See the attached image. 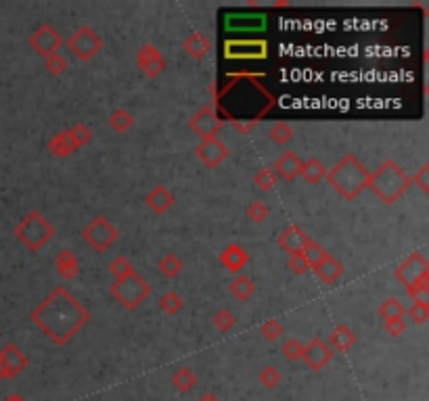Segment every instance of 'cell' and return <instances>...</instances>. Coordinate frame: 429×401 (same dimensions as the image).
<instances>
[{
  "instance_id": "cell-4",
  "label": "cell",
  "mask_w": 429,
  "mask_h": 401,
  "mask_svg": "<svg viewBox=\"0 0 429 401\" xmlns=\"http://www.w3.org/2000/svg\"><path fill=\"white\" fill-rule=\"evenodd\" d=\"M55 234H57L55 226L40 211H30L15 228V236L21 240V245H26L34 253H38L44 245H48L55 238Z\"/></svg>"
},
{
  "instance_id": "cell-13",
  "label": "cell",
  "mask_w": 429,
  "mask_h": 401,
  "mask_svg": "<svg viewBox=\"0 0 429 401\" xmlns=\"http://www.w3.org/2000/svg\"><path fill=\"white\" fill-rule=\"evenodd\" d=\"M229 146L216 136V138H207V140H201L197 146H195V157L199 159V162L213 170V168H218L222 166L227 159H229Z\"/></svg>"
},
{
  "instance_id": "cell-9",
  "label": "cell",
  "mask_w": 429,
  "mask_h": 401,
  "mask_svg": "<svg viewBox=\"0 0 429 401\" xmlns=\"http://www.w3.org/2000/svg\"><path fill=\"white\" fill-rule=\"evenodd\" d=\"M225 126V119L220 117V111L213 107V105H205L201 107L197 113H193V117L189 119V128L201 136V140H207V138H216V134L222 130Z\"/></svg>"
},
{
  "instance_id": "cell-21",
  "label": "cell",
  "mask_w": 429,
  "mask_h": 401,
  "mask_svg": "<svg viewBox=\"0 0 429 401\" xmlns=\"http://www.w3.org/2000/svg\"><path fill=\"white\" fill-rule=\"evenodd\" d=\"M184 52L193 59V61H203L209 50H211V40L203 34V32H191L184 42H182Z\"/></svg>"
},
{
  "instance_id": "cell-6",
  "label": "cell",
  "mask_w": 429,
  "mask_h": 401,
  "mask_svg": "<svg viewBox=\"0 0 429 401\" xmlns=\"http://www.w3.org/2000/svg\"><path fill=\"white\" fill-rule=\"evenodd\" d=\"M82 238L90 249H95L97 253H105L120 238V230L105 215H97L88 222V226H84Z\"/></svg>"
},
{
  "instance_id": "cell-11",
  "label": "cell",
  "mask_w": 429,
  "mask_h": 401,
  "mask_svg": "<svg viewBox=\"0 0 429 401\" xmlns=\"http://www.w3.org/2000/svg\"><path fill=\"white\" fill-rule=\"evenodd\" d=\"M394 276L396 280H400L406 286H412L414 282H419L421 278L429 276V262L425 260L423 253L419 251H412L396 270H394Z\"/></svg>"
},
{
  "instance_id": "cell-30",
  "label": "cell",
  "mask_w": 429,
  "mask_h": 401,
  "mask_svg": "<svg viewBox=\"0 0 429 401\" xmlns=\"http://www.w3.org/2000/svg\"><path fill=\"white\" fill-rule=\"evenodd\" d=\"M377 313H379V317L383 320V322H390V320H398V317H404L406 315V307H404V303L402 301H398V299H385L381 305H379V309H377Z\"/></svg>"
},
{
  "instance_id": "cell-47",
  "label": "cell",
  "mask_w": 429,
  "mask_h": 401,
  "mask_svg": "<svg viewBox=\"0 0 429 401\" xmlns=\"http://www.w3.org/2000/svg\"><path fill=\"white\" fill-rule=\"evenodd\" d=\"M410 180H412V184H417L423 190V195H429V164H423L419 168V172H414L410 176Z\"/></svg>"
},
{
  "instance_id": "cell-27",
  "label": "cell",
  "mask_w": 429,
  "mask_h": 401,
  "mask_svg": "<svg viewBox=\"0 0 429 401\" xmlns=\"http://www.w3.org/2000/svg\"><path fill=\"white\" fill-rule=\"evenodd\" d=\"M229 291H231V295H233L235 299H239V301H249V299L256 295V282H254L249 276H245V274H237L235 280L229 284Z\"/></svg>"
},
{
  "instance_id": "cell-15",
  "label": "cell",
  "mask_w": 429,
  "mask_h": 401,
  "mask_svg": "<svg viewBox=\"0 0 429 401\" xmlns=\"http://www.w3.org/2000/svg\"><path fill=\"white\" fill-rule=\"evenodd\" d=\"M166 59L160 52V48L151 42L142 44L136 50V67L140 69V73L145 77H158L166 71Z\"/></svg>"
},
{
  "instance_id": "cell-42",
  "label": "cell",
  "mask_w": 429,
  "mask_h": 401,
  "mask_svg": "<svg viewBox=\"0 0 429 401\" xmlns=\"http://www.w3.org/2000/svg\"><path fill=\"white\" fill-rule=\"evenodd\" d=\"M260 335L266 341H276L283 335V324L278 322V320H274V317H268L266 322H262V326H260Z\"/></svg>"
},
{
  "instance_id": "cell-50",
  "label": "cell",
  "mask_w": 429,
  "mask_h": 401,
  "mask_svg": "<svg viewBox=\"0 0 429 401\" xmlns=\"http://www.w3.org/2000/svg\"><path fill=\"white\" fill-rule=\"evenodd\" d=\"M294 5L287 3V0H278V3H272V9H292Z\"/></svg>"
},
{
  "instance_id": "cell-22",
  "label": "cell",
  "mask_w": 429,
  "mask_h": 401,
  "mask_svg": "<svg viewBox=\"0 0 429 401\" xmlns=\"http://www.w3.org/2000/svg\"><path fill=\"white\" fill-rule=\"evenodd\" d=\"M356 333L347 326V324H337L333 331H331V335H329V341H327V345L333 349V351H337V353H347L354 345H356Z\"/></svg>"
},
{
  "instance_id": "cell-24",
  "label": "cell",
  "mask_w": 429,
  "mask_h": 401,
  "mask_svg": "<svg viewBox=\"0 0 429 401\" xmlns=\"http://www.w3.org/2000/svg\"><path fill=\"white\" fill-rule=\"evenodd\" d=\"M48 150L55 157H71L78 150V144H76V140H74V136H71L69 130H61L48 140Z\"/></svg>"
},
{
  "instance_id": "cell-19",
  "label": "cell",
  "mask_w": 429,
  "mask_h": 401,
  "mask_svg": "<svg viewBox=\"0 0 429 401\" xmlns=\"http://www.w3.org/2000/svg\"><path fill=\"white\" fill-rule=\"evenodd\" d=\"M174 201H176L174 195H172L170 188L164 186V184L153 186V188L147 193V197H145V205H147L155 215H164V213H168V211L172 209Z\"/></svg>"
},
{
  "instance_id": "cell-40",
  "label": "cell",
  "mask_w": 429,
  "mask_h": 401,
  "mask_svg": "<svg viewBox=\"0 0 429 401\" xmlns=\"http://www.w3.org/2000/svg\"><path fill=\"white\" fill-rule=\"evenodd\" d=\"M406 315L414 324H425L429 320V303L427 301H412V305L406 309Z\"/></svg>"
},
{
  "instance_id": "cell-20",
  "label": "cell",
  "mask_w": 429,
  "mask_h": 401,
  "mask_svg": "<svg viewBox=\"0 0 429 401\" xmlns=\"http://www.w3.org/2000/svg\"><path fill=\"white\" fill-rule=\"evenodd\" d=\"M247 262H249V253H247L245 247L239 245V243H231V245L225 247V251L220 253V264H222V268H227V270L233 272V274H241L243 268L247 266Z\"/></svg>"
},
{
  "instance_id": "cell-44",
  "label": "cell",
  "mask_w": 429,
  "mask_h": 401,
  "mask_svg": "<svg viewBox=\"0 0 429 401\" xmlns=\"http://www.w3.org/2000/svg\"><path fill=\"white\" fill-rule=\"evenodd\" d=\"M302 349H304V345H302V341H300V339H296V337L287 339V341L283 343V347H280L283 355L287 358L289 362L300 360V358H302Z\"/></svg>"
},
{
  "instance_id": "cell-29",
  "label": "cell",
  "mask_w": 429,
  "mask_h": 401,
  "mask_svg": "<svg viewBox=\"0 0 429 401\" xmlns=\"http://www.w3.org/2000/svg\"><path fill=\"white\" fill-rule=\"evenodd\" d=\"M107 126L117 132V134H126L132 126H134V115L128 111V109H115L109 119H107Z\"/></svg>"
},
{
  "instance_id": "cell-18",
  "label": "cell",
  "mask_w": 429,
  "mask_h": 401,
  "mask_svg": "<svg viewBox=\"0 0 429 401\" xmlns=\"http://www.w3.org/2000/svg\"><path fill=\"white\" fill-rule=\"evenodd\" d=\"M302 157L300 155H296L294 150H285L276 162H274V174H276V178H283L285 182H294L298 176H300V172H302Z\"/></svg>"
},
{
  "instance_id": "cell-5",
  "label": "cell",
  "mask_w": 429,
  "mask_h": 401,
  "mask_svg": "<svg viewBox=\"0 0 429 401\" xmlns=\"http://www.w3.org/2000/svg\"><path fill=\"white\" fill-rule=\"evenodd\" d=\"M109 293L111 297L128 311H134L136 307H140L142 303H145L153 288L151 284L142 278L136 270L132 274H128L126 278H120V280H113V284L109 286Z\"/></svg>"
},
{
  "instance_id": "cell-36",
  "label": "cell",
  "mask_w": 429,
  "mask_h": 401,
  "mask_svg": "<svg viewBox=\"0 0 429 401\" xmlns=\"http://www.w3.org/2000/svg\"><path fill=\"white\" fill-rule=\"evenodd\" d=\"M211 324L216 326L222 335H227L235 324H237V317L231 309H218L216 313H213L211 317Z\"/></svg>"
},
{
  "instance_id": "cell-41",
  "label": "cell",
  "mask_w": 429,
  "mask_h": 401,
  "mask_svg": "<svg viewBox=\"0 0 429 401\" xmlns=\"http://www.w3.org/2000/svg\"><path fill=\"white\" fill-rule=\"evenodd\" d=\"M44 67H46V71H48L50 75H61V73L67 71L69 61H67V57H63L61 52H57V55L44 59Z\"/></svg>"
},
{
  "instance_id": "cell-3",
  "label": "cell",
  "mask_w": 429,
  "mask_h": 401,
  "mask_svg": "<svg viewBox=\"0 0 429 401\" xmlns=\"http://www.w3.org/2000/svg\"><path fill=\"white\" fill-rule=\"evenodd\" d=\"M412 186L410 176L394 162V159H385V162L371 172L369 178V186L373 190L375 197H379V201H383L385 205L396 203L408 188Z\"/></svg>"
},
{
  "instance_id": "cell-39",
  "label": "cell",
  "mask_w": 429,
  "mask_h": 401,
  "mask_svg": "<svg viewBox=\"0 0 429 401\" xmlns=\"http://www.w3.org/2000/svg\"><path fill=\"white\" fill-rule=\"evenodd\" d=\"M258 380L264 389H276L283 380V374L274 366H264L258 374Z\"/></svg>"
},
{
  "instance_id": "cell-37",
  "label": "cell",
  "mask_w": 429,
  "mask_h": 401,
  "mask_svg": "<svg viewBox=\"0 0 429 401\" xmlns=\"http://www.w3.org/2000/svg\"><path fill=\"white\" fill-rule=\"evenodd\" d=\"M134 272V266L128 257L124 255H117L115 260L109 262V274L113 276V280H120V278H126L128 274Z\"/></svg>"
},
{
  "instance_id": "cell-23",
  "label": "cell",
  "mask_w": 429,
  "mask_h": 401,
  "mask_svg": "<svg viewBox=\"0 0 429 401\" xmlns=\"http://www.w3.org/2000/svg\"><path fill=\"white\" fill-rule=\"evenodd\" d=\"M55 268L63 280H74L80 274V262L71 249H63L55 255Z\"/></svg>"
},
{
  "instance_id": "cell-1",
  "label": "cell",
  "mask_w": 429,
  "mask_h": 401,
  "mask_svg": "<svg viewBox=\"0 0 429 401\" xmlns=\"http://www.w3.org/2000/svg\"><path fill=\"white\" fill-rule=\"evenodd\" d=\"M32 322L55 345L63 347L90 322V311L63 284H59L34 307Z\"/></svg>"
},
{
  "instance_id": "cell-2",
  "label": "cell",
  "mask_w": 429,
  "mask_h": 401,
  "mask_svg": "<svg viewBox=\"0 0 429 401\" xmlns=\"http://www.w3.org/2000/svg\"><path fill=\"white\" fill-rule=\"evenodd\" d=\"M371 172L354 153H345L339 162L327 170L325 180L333 186V190L345 201H354L369 186Z\"/></svg>"
},
{
  "instance_id": "cell-43",
  "label": "cell",
  "mask_w": 429,
  "mask_h": 401,
  "mask_svg": "<svg viewBox=\"0 0 429 401\" xmlns=\"http://www.w3.org/2000/svg\"><path fill=\"white\" fill-rule=\"evenodd\" d=\"M406 295L412 301H427V297H429V276L421 278L412 286H406Z\"/></svg>"
},
{
  "instance_id": "cell-51",
  "label": "cell",
  "mask_w": 429,
  "mask_h": 401,
  "mask_svg": "<svg viewBox=\"0 0 429 401\" xmlns=\"http://www.w3.org/2000/svg\"><path fill=\"white\" fill-rule=\"evenodd\" d=\"M197 401H220V399H218L216 395H213V393H205V395H201Z\"/></svg>"
},
{
  "instance_id": "cell-26",
  "label": "cell",
  "mask_w": 429,
  "mask_h": 401,
  "mask_svg": "<svg viewBox=\"0 0 429 401\" xmlns=\"http://www.w3.org/2000/svg\"><path fill=\"white\" fill-rule=\"evenodd\" d=\"M300 176H302L308 184H318V182H323L325 176H327V166L321 162L318 157H310L308 162L302 164V172H300Z\"/></svg>"
},
{
  "instance_id": "cell-46",
  "label": "cell",
  "mask_w": 429,
  "mask_h": 401,
  "mask_svg": "<svg viewBox=\"0 0 429 401\" xmlns=\"http://www.w3.org/2000/svg\"><path fill=\"white\" fill-rule=\"evenodd\" d=\"M227 115V119L235 126V130L239 132V134H249L256 126H258V117H251V119H239V117H235L233 113H225Z\"/></svg>"
},
{
  "instance_id": "cell-52",
  "label": "cell",
  "mask_w": 429,
  "mask_h": 401,
  "mask_svg": "<svg viewBox=\"0 0 429 401\" xmlns=\"http://www.w3.org/2000/svg\"><path fill=\"white\" fill-rule=\"evenodd\" d=\"M5 401H26V399H23L21 395H9V397H7Z\"/></svg>"
},
{
  "instance_id": "cell-48",
  "label": "cell",
  "mask_w": 429,
  "mask_h": 401,
  "mask_svg": "<svg viewBox=\"0 0 429 401\" xmlns=\"http://www.w3.org/2000/svg\"><path fill=\"white\" fill-rule=\"evenodd\" d=\"M287 268H289L296 276H304V274L310 270V268H308V264L304 262V257H302V255H289Z\"/></svg>"
},
{
  "instance_id": "cell-25",
  "label": "cell",
  "mask_w": 429,
  "mask_h": 401,
  "mask_svg": "<svg viewBox=\"0 0 429 401\" xmlns=\"http://www.w3.org/2000/svg\"><path fill=\"white\" fill-rule=\"evenodd\" d=\"M312 270H314V274L318 276V280L325 282V284H335V282L341 278V274H343V266H341V262H339L337 257H333V255H327V257H325L318 266H314Z\"/></svg>"
},
{
  "instance_id": "cell-17",
  "label": "cell",
  "mask_w": 429,
  "mask_h": 401,
  "mask_svg": "<svg viewBox=\"0 0 429 401\" xmlns=\"http://www.w3.org/2000/svg\"><path fill=\"white\" fill-rule=\"evenodd\" d=\"M310 240H312V238L304 232L302 226L292 224V226H287V228H285V230L278 234L276 243H278V247H280L283 251H287L289 255H300V253L308 247Z\"/></svg>"
},
{
  "instance_id": "cell-45",
  "label": "cell",
  "mask_w": 429,
  "mask_h": 401,
  "mask_svg": "<svg viewBox=\"0 0 429 401\" xmlns=\"http://www.w3.org/2000/svg\"><path fill=\"white\" fill-rule=\"evenodd\" d=\"M69 132H71V136H74V140H76L78 148L86 146V144L93 140V130H90L86 124H76V126H71V128H69Z\"/></svg>"
},
{
  "instance_id": "cell-35",
  "label": "cell",
  "mask_w": 429,
  "mask_h": 401,
  "mask_svg": "<svg viewBox=\"0 0 429 401\" xmlns=\"http://www.w3.org/2000/svg\"><path fill=\"white\" fill-rule=\"evenodd\" d=\"M182 307H184V299H182L176 291H168V293L162 295V299H160V309L166 311L168 315H176Z\"/></svg>"
},
{
  "instance_id": "cell-7",
  "label": "cell",
  "mask_w": 429,
  "mask_h": 401,
  "mask_svg": "<svg viewBox=\"0 0 429 401\" xmlns=\"http://www.w3.org/2000/svg\"><path fill=\"white\" fill-rule=\"evenodd\" d=\"M229 61H262L270 55V44L264 38H233L225 42L222 50Z\"/></svg>"
},
{
  "instance_id": "cell-34",
  "label": "cell",
  "mask_w": 429,
  "mask_h": 401,
  "mask_svg": "<svg viewBox=\"0 0 429 401\" xmlns=\"http://www.w3.org/2000/svg\"><path fill=\"white\" fill-rule=\"evenodd\" d=\"M276 182H278V178H276V174H274L272 168H260L256 172V176H254V184L262 193H270L276 186Z\"/></svg>"
},
{
  "instance_id": "cell-31",
  "label": "cell",
  "mask_w": 429,
  "mask_h": 401,
  "mask_svg": "<svg viewBox=\"0 0 429 401\" xmlns=\"http://www.w3.org/2000/svg\"><path fill=\"white\" fill-rule=\"evenodd\" d=\"M158 270H160V274H164L166 278H176V276L184 270V262H182L176 253H166V255L158 262Z\"/></svg>"
},
{
  "instance_id": "cell-8",
  "label": "cell",
  "mask_w": 429,
  "mask_h": 401,
  "mask_svg": "<svg viewBox=\"0 0 429 401\" xmlns=\"http://www.w3.org/2000/svg\"><path fill=\"white\" fill-rule=\"evenodd\" d=\"M67 50L74 55L80 61H90L95 55H99L103 50V36L99 32H95V28L90 26H82L78 28L74 34L67 38Z\"/></svg>"
},
{
  "instance_id": "cell-10",
  "label": "cell",
  "mask_w": 429,
  "mask_h": 401,
  "mask_svg": "<svg viewBox=\"0 0 429 401\" xmlns=\"http://www.w3.org/2000/svg\"><path fill=\"white\" fill-rule=\"evenodd\" d=\"M63 36L59 34V30L50 23H42L32 36H30V46L42 57L48 59L53 55H57L63 46Z\"/></svg>"
},
{
  "instance_id": "cell-16",
  "label": "cell",
  "mask_w": 429,
  "mask_h": 401,
  "mask_svg": "<svg viewBox=\"0 0 429 401\" xmlns=\"http://www.w3.org/2000/svg\"><path fill=\"white\" fill-rule=\"evenodd\" d=\"M30 360L17 345H7L0 351V378H15L28 368Z\"/></svg>"
},
{
  "instance_id": "cell-49",
  "label": "cell",
  "mask_w": 429,
  "mask_h": 401,
  "mask_svg": "<svg viewBox=\"0 0 429 401\" xmlns=\"http://www.w3.org/2000/svg\"><path fill=\"white\" fill-rule=\"evenodd\" d=\"M383 329H385V333H388L390 337H400V335L406 331V320H404V317L390 320V322L383 324Z\"/></svg>"
},
{
  "instance_id": "cell-38",
  "label": "cell",
  "mask_w": 429,
  "mask_h": 401,
  "mask_svg": "<svg viewBox=\"0 0 429 401\" xmlns=\"http://www.w3.org/2000/svg\"><path fill=\"white\" fill-rule=\"evenodd\" d=\"M247 217L254 222V224H262L270 217V207L264 203V201H251L245 209Z\"/></svg>"
},
{
  "instance_id": "cell-28",
  "label": "cell",
  "mask_w": 429,
  "mask_h": 401,
  "mask_svg": "<svg viewBox=\"0 0 429 401\" xmlns=\"http://www.w3.org/2000/svg\"><path fill=\"white\" fill-rule=\"evenodd\" d=\"M172 384L178 393H189L197 384V374L189 366H182L172 374Z\"/></svg>"
},
{
  "instance_id": "cell-12",
  "label": "cell",
  "mask_w": 429,
  "mask_h": 401,
  "mask_svg": "<svg viewBox=\"0 0 429 401\" xmlns=\"http://www.w3.org/2000/svg\"><path fill=\"white\" fill-rule=\"evenodd\" d=\"M268 19L264 13H229L225 15V30L231 34H258L264 32Z\"/></svg>"
},
{
  "instance_id": "cell-32",
  "label": "cell",
  "mask_w": 429,
  "mask_h": 401,
  "mask_svg": "<svg viewBox=\"0 0 429 401\" xmlns=\"http://www.w3.org/2000/svg\"><path fill=\"white\" fill-rule=\"evenodd\" d=\"M268 134H270L272 142H276L278 146H285L287 142L294 140V134H296V132H294V128H292L287 121H274V124L270 126Z\"/></svg>"
},
{
  "instance_id": "cell-33",
  "label": "cell",
  "mask_w": 429,
  "mask_h": 401,
  "mask_svg": "<svg viewBox=\"0 0 429 401\" xmlns=\"http://www.w3.org/2000/svg\"><path fill=\"white\" fill-rule=\"evenodd\" d=\"M302 257H304V262L308 264V268L312 270L314 266H318L327 255H329V251H325V247L321 245V243H316V240H310L308 243V247L300 253Z\"/></svg>"
},
{
  "instance_id": "cell-14",
  "label": "cell",
  "mask_w": 429,
  "mask_h": 401,
  "mask_svg": "<svg viewBox=\"0 0 429 401\" xmlns=\"http://www.w3.org/2000/svg\"><path fill=\"white\" fill-rule=\"evenodd\" d=\"M333 358H335V351L327 345V341H325L323 337H314L310 343L304 345V349H302V358H300V360H302L310 370L321 372L323 368H327V366L333 362Z\"/></svg>"
}]
</instances>
